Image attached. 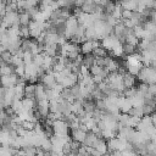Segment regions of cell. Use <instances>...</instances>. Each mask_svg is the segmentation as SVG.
<instances>
[{"instance_id": "cell-15", "label": "cell", "mask_w": 156, "mask_h": 156, "mask_svg": "<svg viewBox=\"0 0 156 156\" xmlns=\"http://www.w3.org/2000/svg\"><path fill=\"white\" fill-rule=\"evenodd\" d=\"M121 6H122V10H127L130 12L138 11V1H123L121 2Z\"/></svg>"}, {"instance_id": "cell-18", "label": "cell", "mask_w": 156, "mask_h": 156, "mask_svg": "<svg viewBox=\"0 0 156 156\" xmlns=\"http://www.w3.org/2000/svg\"><path fill=\"white\" fill-rule=\"evenodd\" d=\"M95 65V56L93 54L89 55H84L83 56V66H85L87 68L90 69V67H93Z\"/></svg>"}, {"instance_id": "cell-11", "label": "cell", "mask_w": 156, "mask_h": 156, "mask_svg": "<svg viewBox=\"0 0 156 156\" xmlns=\"http://www.w3.org/2000/svg\"><path fill=\"white\" fill-rule=\"evenodd\" d=\"M32 21L33 20H32V17L29 16V13L27 11H21L20 12V26L21 27H28Z\"/></svg>"}, {"instance_id": "cell-7", "label": "cell", "mask_w": 156, "mask_h": 156, "mask_svg": "<svg viewBox=\"0 0 156 156\" xmlns=\"http://www.w3.org/2000/svg\"><path fill=\"white\" fill-rule=\"evenodd\" d=\"M93 149H95L96 151H99L101 155H105V154H108V149H107V143L105 139L102 138H99L98 141L94 144Z\"/></svg>"}, {"instance_id": "cell-35", "label": "cell", "mask_w": 156, "mask_h": 156, "mask_svg": "<svg viewBox=\"0 0 156 156\" xmlns=\"http://www.w3.org/2000/svg\"><path fill=\"white\" fill-rule=\"evenodd\" d=\"M5 51H6V49H5V48H4L2 45H0V56H1V55H2V54H4Z\"/></svg>"}, {"instance_id": "cell-24", "label": "cell", "mask_w": 156, "mask_h": 156, "mask_svg": "<svg viewBox=\"0 0 156 156\" xmlns=\"http://www.w3.org/2000/svg\"><path fill=\"white\" fill-rule=\"evenodd\" d=\"M91 54H93L95 57H107V50H106V49H104L102 46L94 49Z\"/></svg>"}, {"instance_id": "cell-5", "label": "cell", "mask_w": 156, "mask_h": 156, "mask_svg": "<svg viewBox=\"0 0 156 156\" xmlns=\"http://www.w3.org/2000/svg\"><path fill=\"white\" fill-rule=\"evenodd\" d=\"M118 41H119V40H118V39L113 35V33H112L111 35H108V37H106V38H104V39L101 40V46H102L104 49L111 51V50L113 49V46H115Z\"/></svg>"}, {"instance_id": "cell-14", "label": "cell", "mask_w": 156, "mask_h": 156, "mask_svg": "<svg viewBox=\"0 0 156 156\" xmlns=\"http://www.w3.org/2000/svg\"><path fill=\"white\" fill-rule=\"evenodd\" d=\"M93 50H94V48H93V40H87V41H84V43L80 44V52L83 55H89V54L93 52Z\"/></svg>"}, {"instance_id": "cell-30", "label": "cell", "mask_w": 156, "mask_h": 156, "mask_svg": "<svg viewBox=\"0 0 156 156\" xmlns=\"http://www.w3.org/2000/svg\"><path fill=\"white\" fill-rule=\"evenodd\" d=\"M21 126H22L27 132H32V130H34L35 123H33V122H30V121H23Z\"/></svg>"}, {"instance_id": "cell-33", "label": "cell", "mask_w": 156, "mask_h": 156, "mask_svg": "<svg viewBox=\"0 0 156 156\" xmlns=\"http://www.w3.org/2000/svg\"><path fill=\"white\" fill-rule=\"evenodd\" d=\"M15 73H16V74H17L20 78L24 77V65L18 66V67H15Z\"/></svg>"}, {"instance_id": "cell-19", "label": "cell", "mask_w": 156, "mask_h": 156, "mask_svg": "<svg viewBox=\"0 0 156 156\" xmlns=\"http://www.w3.org/2000/svg\"><path fill=\"white\" fill-rule=\"evenodd\" d=\"M11 108L13 110V112L16 115H20L22 111H23V104H22V100H18V99H15L12 105H11Z\"/></svg>"}, {"instance_id": "cell-36", "label": "cell", "mask_w": 156, "mask_h": 156, "mask_svg": "<svg viewBox=\"0 0 156 156\" xmlns=\"http://www.w3.org/2000/svg\"><path fill=\"white\" fill-rule=\"evenodd\" d=\"M102 156H112V155H111V154L108 152V154H105V155H102Z\"/></svg>"}, {"instance_id": "cell-16", "label": "cell", "mask_w": 156, "mask_h": 156, "mask_svg": "<svg viewBox=\"0 0 156 156\" xmlns=\"http://www.w3.org/2000/svg\"><path fill=\"white\" fill-rule=\"evenodd\" d=\"M22 104H23V110H26V111L35 110V106H37V101L35 100L27 99V98H23L22 99Z\"/></svg>"}, {"instance_id": "cell-31", "label": "cell", "mask_w": 156, "mask_h": 156, "mask_svg": "<svg viewBox=\"0 0 156 156\" xmlns=\"http://www.w3.org/2000/svg\"><path fill=\"white\" fill-rule=\"evenodd\" d=\"M12 56H13V55H12L10 51H7V50H6V51H5L0 57L2 58V61H4L6 65H10V63H11V58H12Z\"/></svg>"}, {"instance_id": "cell-28", "label": "cell", "mask_w": 156, "mask_h": 156, "mask_svg": "<svg viewBox=\"0 0 156 156\" xmlns=\"http://www.w3.org/2000/svg\"><path fill=\"white\" fill-rule=\"evenodd\" d=\"M135 46H133V45H130V44H123V52L124 54H127V56H129V55H133L134 52H135Z\"/></svg>"}, {"instance_id": "cell-6", "label": "cell", "mask_w": 156, "mask_h": 156, "mask_svg": "<svg viewBox=\"0 0 156 156\" xmlns=\"http://www.w3.org/2000/svg\"><path fill=\"white\" fill-rule=\"evenodd\" d=\"M87 133H88V132H84V130H82L80 128L73 129V130L71 132L72 140H73V141H77L78 144H83L84 140H85V138H87Z\"/></svg>"}, {"instance_id": "cell-25", "label": "cell", "mask_w": 156, "mask_h": 156, "mask_svg": "<svg viewBox=\"0 0 156 156\" xmlns=\"http://www.w3.org/2000/svg\"><path fill=\"white\" fill-rule=\"evenodd\" d=\"M136 90L140 95L145 96L146 94H149V84H145V83H140L136 85Z\"/></svg>"}, {"instance_id": "cell-13", "label": "cell", "mask_w": 156, "mask_h": 156, "mask_svg": "<svg viewBox=\"0 0 156 156\" xmlns=\"http://www.w3.org/2000/svg\"><path fill=\"white\" fill-rule=\"evenodd\" d=\"M35 87L37 84H27L24 88V98L35 100Z\"/></svg>"}, {"instance_id": "cell-26", "label": "cell", "mask_w": 156, "mask_h": 156, "mask_svg": "<svg viewBox=\"0 0 156 156\" xmlns=\"http://www.w3.org/2000/svg\"><path fill=\"white\" fill-rule=\"evenodd\" d=\"M33 58H34V56H33V54H32L30 51H24V52H23L22 60H23V63H24V65L33 63Z\"/></svg>"}, {"instance_id": "cell-32", "label": "cell", "mask_w": 156, "mask_h": 156, "mask_svg": "<svg viewBox=\"0 0 156 156\" xmlns=\"http://www.w3.org/2000/svg\"><path fill=\"white\" fill-rule=\"evenodd\" d=\"M21 38L23 39H29V27H21Z\"/></svg>"}, {"instance_id": "cell-12", "label": "cell", "mask_w": 156, "mask_h": 156, "mask_svg": "<svg viewBox=\"0 0 156 156\" xmlns=\"http://www.w3.org/2000/svg\"><path fill=\"white\" fill-rule=\"evenodd\" d=\"M124 44H130V45H133L135 48L139 45V39L135 37L133 29H129V32H128V34H127V37L124 39Z\"/></svg>"}, {"instance_id": "cell-20", "label": "cell", "mask_w": 156, "mask_h": 156, "mask_svg": "<svg viewBox=\"0 0 156 156\" xmlns=\"http://www.w3.org/2000/svg\"><path fill=\"white\" fill-rule=\"evenodd\" d=\"M12 73H15V67H12L11 65H2L1 67H0V74L1 76H10V74H12Z\"/></svg>"}, {"instance_id": "cell-1", "label": "cell", "mask_w": 156, "mask_h": 156, "mask_svg": "<svg viewBox=\"0 0 156 156\" xmlns=\"http://www.w3.org/2000/svg\"><path fill=\"white\" fill-rule=\"evenodd\" d=\"M136 129L139 132H143V133H146L149 136L151 135V133L155 130V127H154V123H152V119H151V116H144L139 124L136 126Z\"/></svg>"}, {"instance_id": "cell-22", "label": "cell", "mask_w": 156, "mask_h": 156, "mask_svg": "<svg viewBox=\"0 0 156 156\" xmlns=\"http://www.w3.org/2000/svg\"><path fill=\"white\" fill-rule=\"evenodd\" d=\"M132 117H136V118H143L144 117V112H143V107H132V110L128 113Z\"/></svg>"}, {"instance_id": "cell-21", "label": "cell", "mask_w": 156, "mask_h": 156, "mask_svg": "<svg viewBox=\"0 0 156 156\" xmlns=\"http://www.w3.org/2000/svg\"><path fill=\"white\" fill-rule=\"evenodd\" d=\"M156 111V105H149V104H144L143 106V112L144 116H152Z\"/></svg>"}, {"instance_id": "cell-37", "label": "cell", "mask_w": 156, "mask_h": 156, "mask_svg": "<svg viewBox=\"0 0 156 156\" xmlns=\"http://www.w3.org/2000/svg\"><path fill=\"white\" fill-rule=\"evenodd\" d=\"M1 130H2V127H1V124H0V133H1Z\"/></svg>"}, {"instance_id": "cell-34", "label": "cell", "mask_w": 156, "mask_h": 156, "mask_svg": "<svg viewBox=\"0 0 156 156\" xmlns=\"http://www.w3.org/2000/svg\"><path fill=\"white\" fill-rule=\"evenodd\" d=\"M6 15V1H0V17L2 18Z\"/></svg>"}, {"instance_id": "cell-2", "label": "cell", "mask_w": 156, "mask_h": 156, "mask_svg": "<svg viewBox=\"0 0 156 156\" xmlns=\"http://www.w3.org/2000/svg\"><path fill=\"white\" fill-rule=\"evenodd\" d=\"M52 132L55 135H60V136H68V133H69V127L68 124L62 121V119H58V121H55L52 123Z\"/></svg>"}, {"instance_id": "cell-8", "label": "cell", "mask_w": 156, "mask_h": 156, "mask_svg": "<svg viewBox=\"0 0 156 156\" xmlns=\"http://www.w3.org/2000/svg\"><path fill=\"white\" fill-rule=\"evenodd\" d=\"M105 68H106L110 73H112V72H117L118 68H119V62L116 61L115 58L107 56V57H106V66H105Z\"/></svg>"}, {"instance_id": "cell-4", "label": "cell", "mask_w": 156, "mask_h": 156, "mask_svg": "<svg viewBox=\"0 0 156 156\" xmlns=\"http://www.w3.org/2000/svg\"><path fill=\"white\" fill-rule=\"evenodd\" d=\"M133 105H132V101L130 99L128 98H124L123 95L118 98V108L122 113H129V111L132 110Z\"/></svg>"}, {"instance_id": "cell-17", "label": "cell", "mask_w": 156, "mask_h": 156, "mask_svg": "<svg viewBox=\"0 0 156 156\" xmlns=\"http://www.w3.org/2000/svg\"><path fill=\"white\" fill-rule=\"evenodd\" d=\"M85 40H99L98 39V33H96L94 26L85 29Z\"/></svg>"}, {"instance_id": "cell-3", "label": "cell", "mask_w": 156, "mask_h": 156, "mask_svg": "<svg viewBox=\"0 0 156 156\" xmlns=\"http://www.w3.org/2000/svg\"><path fill=\"white\" fill-rule=\"evenodd\" d=\"M35 113L40 117H48L49 113H50V110H49V100H41V101H38L37 102V106H35Z\"/></svg>"}, {"instance_id": "cell-23", "label": "cell", "mask_w": 156, "mask_h": 156, "mask_svg": "<svg viewBox=\"0 0 156 156\" xmlns=\"http://www.w3.org/2000/svg\"><path fill=\"white\" fill-rule=\"evenodd\" d=\"M104 69H105L104 67H100V66L94 65L93 67H90V69H89V71H90V74H91L93 77H96V76H100V77H101V74H102ZM101 78H102V77H101ZM102 79H104V78H102ZM104 80H105V79H104Z\"/></svg>"}, {"instance_id": "cell-27", "label": "cell", "mask_w": 156, "mask_h": 156, "mask_svg": "<svg viewBox=\"0 0 156 156\" xmlns=\"http://www.w3.org/2000/svg\"><path fill=\"white\" fill-rule=\"evenodd\" d=\"M49 110H50V113L58 112V100H50L49 101Z\"/></svg>"}, {"instance_id": "cell-29", "label": "cell", "mask_w": 156, "mask_h": 156, "mask_svg": "<svg viewBox=\"0 0 156 156\" xmlns=\"http://www.w3.org/2000/svg\"><path fill=\"white\" fill-rule=\"evenodd\" d=\"M10 65H11L12 67H18V66H22V65H24V63H23V60H22L21 57L13 55L12 58H11V63H10Z\"/></svg>"}, {"instance_id": "cell-9", "label": "cell", "mask_w": 156, "mask_h": 156, "mask_svg": "<svg viewBox=\"0 0 156 156\" xmlns=\"http://www.w3.org/2000/svg\"><path fill=\"white\" fill-rule=\"evenodd\" d=\"M135 84H136V79L134 76L129 74L128 72L123 76V85L126 89H130V88H135Z\"/></svg>"}, {"instance_id": "cell-10", "label": "cell", "mask_w": 156, "mask_h": 156, "mask_svg": "<svg viewBox=\"0 0 156 156\" xmlns=\"http://www.w3.org/2000/svg\"><path fill=\"white\" fill-rule=\"evenodd\" d=\"M99 138H100V136H99L98 134H95V133H93V132H88V133H87V138H85L83 145L87 146V147H93L94 144L98 141Z\"/></svg>"}]
</instances>
